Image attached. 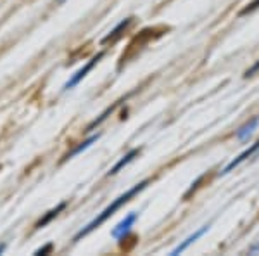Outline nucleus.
Instances as JSON below:
<instances>
[{
	"label": "nucleus",
	"mask_w": 259,
	"mask_h": 256,
	"mask_svg": "<svg viewBox=\"0 0 259 256\" xmlns=\"http://www.w3.org/2000/svg\"><path fill=\"white\" fill-rule=\"evenodd\" d=\"M149 184H150V180H142L140 184H137V186H133L132 189H128V191L124 192V194H121L119 197H116V199L112 201V203H111L109 206H107L106 209H104L102 213H99V215L95 216L94 220H92L90 224L85 227V229H81L80 232H78L76 236H74V241H80L81 237H85V236H89L90 232H94V230L97 229V227L102 225L104 222L107 220V218L114 215V213L118 211V209H119L121 206H123V204H126L128 201H132L133 197H135L137 194H139V192L144 191V189L147 187Z\"/></svg>",
	"instance_id": "obj_1"
},
{
	"label": "nucleus",
	"mask_w": 259,
	"mask_h": 256,
	"mask_svg": "<svg viewBox=\"0 0 259 256\" xmlns=\"http://www.w3.org/2000/svg\"><path fill=\"white\" fill-rule=\"evenodd\" d=\"M154 31H157L156 28H149V30H144L142 33H139V36H137L135 40L132 42V44H130V47H128V52L126 54H123V56H121V64H123V62H126L130 57L133 56V52H135V49H142L144 47V45H147L150 40H154V36H159V35H162V33H157V35H152Z\"/></svg>",
	"instance_id": "obj_2"
},
{
	"label": "nucleus",
	"mask_w": 259,
	"mask_h": 256,
	"mask_svg": "<svg viewBox=\"0 0 259 256\" xmlns=\"http://www.w3.org/2000/svg\"><path fill=\"white\" fill-rule=\"evenodd\" d=\"M102 57H104V52H99L95 57H92V59H90L89 62H87V64L83 66V68H81L80 71H78L76 75H73V77L69 78V82L64 85V90H69V89H73L74 85H78V83H80L81 80L87 77V73H89V71L94 69V66H95V64H99V61L102 59Z\"/></svg>",
	"instance_id": "obj_3"
},
{
	"label": "nucleus",
	"mask_w": 259,
	"mask_h": 256,
	"mask_svg": "<svg viewBox=\"0 0 259 256\" xmlns=\"http://www.w3.org/2000/svg\"><path fill=\"white\" fill-rule=\"evenodd\" d=\"M137 218H139L137 213H130L128 216H124L123 222H119V224L116 225L114 229H112L111 236L114 237V239H118V241H123V239L130 234V230H132L133 224L137 222Z\"/></svg>",
	"instance_id": "obj_4"
},
{
	"label": "nucleus",
	"mask_w": 259,
	"mask_h": 256,
	"mask_svg": "<svg viewBox=\"0 0 259 256\" xmlns=\"http://www.w3.org/2000/svg\"><path fill=\"white\" fill-rule=\"evenodd\" d=\"M256 153H259V140H257V142H256V144H254V145H250L249 149H245V151H244V153H242V154H239V156H237L235 159H232V161H230L228 165L223 168V171H221V175H227V173H230V171H233V170H235L237 166H240L242 163L245 161V159L252 158V156H254V154H256Z\"/></svg>",
	"instance_id": "obj_5"
},
{
	"label": "nucleus",
	"mask_w": 259,
	"mask_h": 256,
	"mask_svg": "<svg viewBox=\"0 0 259 256\" xmlns=\"http://www.w3.org/2000/svg\"><path fill=\"white\" fill-rule=\"evenodd\" d=\"M133 21H135V18H126V19H123L121 23L118 24V26L112 30L109 35L107 36H104L102 39V44H114V42H118L121 36H123V33L128 30L130 26L133 24Z\"/></svg>",
	"instance_id": "obj_6"
},
{
	"label": "nucleus",
	"mask_w": 259,
	"mask_h": 256,
	"mask_svg": "<svg viewBox=\"0 0 259 256\" xmlns=\"http://www.w3.org/2000/svg\"><path fill=\"white\" fill-rule=\"evenodd\" d=\"M209 224H207V225H204V227H200V229L199 230H195V232L194 234H192V236H189V237H187L185 239V241H183L182 242V244H178L177 247H175V249L173 251H171V254H180V253H183V251H185L187 249V247H189V246H192V244H194V242L195 241H197V239L199 237H202L204 236V234H206L207 232V230H209Z\"/></svg>",
	"instance_id": "obj_7"
},
{
	"label": "nucleus",
	"mask_w": 259,
	"mask_h": 256,
	"mask_svg": "<svg viewBox=\"0 0 259 256\" xmlns=\"http://www.w3.org/2000/svg\"><path fill=\"white\" fill-rule=\"evenodd\" d=\"M139 154H140V149H132V151H130V153L126 154V156H123V158L119 159L118 163H116L114 166L111 168V170H109V173H107V177H111V175L119 173V171L123 170V168L126 166V165H130V163H132L133 159H135L137 156H139Z\"/></svg>",
	"instance_id": "obj_8"
},
{
	"label": "nucleus",
	"mask_w": 259,
	"mask_h": 256,
	"mask_svg": "<svg viewBox=\"0 0 259 256\" xmlns=\"http://www.w3.org/2000/svg\"><path fill=\"white\" fill-rule=\"evenodd\" d=\"M257 125H259V116H256V118H252L250 121H247L244 127H240L239 130H237L235 137L239 138V140H247V138L254 133V130L257 128Z\"/></svg>",
	"instance_id": "obj_9"
},
{
	"label": "nucleus",
	"mask_w": 259,
	"mask_h": 256,
	"mask_svg": "<svg viewBox=\"0 0 259 256\" xmlns=\"http://www.w3.org/2000/svg\"><path fill=\"white\" fill-rule=\"evenodd\" d=\"M64 208H66V204L62 203V204H59V206H57V208L50 209V211L47 213V215H45V216L41 218V220L38 222V224H36V229H41V227H45V225L49 224L50 220H52V218H56L57 215H59V213H61V211H62V209H64Z\"/></svg>",
	"instance_id": "obj_10"
},
{
	"label": "nucleus",
	"mask_w": 259,
	"mask_h": 256,
	"mask_svg": "<svg viewBox=\"0 0 259 256\" xmlns=\"http://www.w3.org/2000/svg\"><path fill=\"white\" fill-rule=\"evenodd\" d=\"M97 140H99V135H94V137L87 138L85 142H81V145H78L76 149H73V151H71V153H68V154H66V156H64V159H71V158H73V156H76V154H80L81 151H85L87 148H90V145L94 144V142H97Z\"/></svg>",
	"instance_id": "obj_11"
},
{
	"label": "nucleus",
	"mask_w": 259,
	"mask_h": 256,
	"mask_svg": "<svg viewBox=\"0 0 259 256\" xmlns=\"http://www.w3.org/2000/svg\"><path fill=\"white\" fill-rule=\"evenodd\" d=\"M257 9H259V0H252L249 6H245L244 9L240 11L239 16H247V14H250V12H254V11H257Z\"/></svg>",
	"instance_id": "obj_12"
},
{
	"label": "nucleus",
	"mask_w": 259,
	"mask_h": 256,
	"mask_svg": "<svg viewBox=\"0 0 259 256\" xmlns=\"http://www.w3.org/2000/svg\"><path fill=\"white\" fill-rule=\"evenodd\" d=\"M256 73H259V59H257V62H254L252 68H249L247 71H245V73H244V78H250V77H254Z\"/></svg>",
	"instance_id": "obj_13"
},
{
	"label": "nucleus",
	"mask_w": 259,
	"mask_h": 256,
	"mask_svg": "<svg viewBox=\"0 0 259 256\" xmlns=\"http://www.w3.org/2000/svg\"><path fill=\"white\" fill-rule=\"evenodd\" d=\"M49 251H52V244H47V246H44V247H40L38 251H36L35 254H45V253H49Z\"/></svg>",
	"instance_id": "obj_14"
}]
</instances>
